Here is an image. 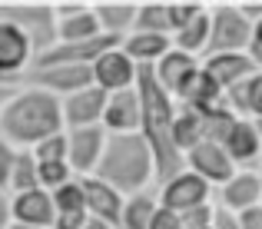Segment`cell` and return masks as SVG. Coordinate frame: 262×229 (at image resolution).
<instances>
[{"instance_id": "6da1fadb", "label": "cell", "mask_w": 262, "mask_h": 229, "mask_svg": "<svg viewBox=\"0 0 262 229\" xmlns=\"http://www.w3.org/2000/svg\"><path fill=\"white\" fill-rule=\"evenodd\" d=\"M136 93H140V136L146 140L149 153H153L156 166V186L163 179L176 176L186 170L183 153L173 143V120H176V103L166 90L156 83L153 67H140L136 70Z\"/></svg>"}, {"instance_id": "7a4b0ae2", "label": "cell", "mask_w": 262, "mask_h": 229, "mask_svg": "<svg viewBox=\"0 0 262 229\" xmlns=\"http://www.w3.org/2000/svg\"><path fill=\"white\" fill-rule=\"evenodd\" d=\"M53 133H63L60 100L30 83L17 87V93L0 113V140H7L13 150H33Z\"/></svg>"}, {"instance_id": "3957f363", "label": "cell", "mask_w": 262, "mask_h": 229, "mask_svg": "<svg viewBox=\"0 0 262 229\" xmlns=\"http://www.w3.org/2000/svg\"><path fill=\"white\" fill-rule=\"evenodd\" d=\"M93 176L113 186L120 196H133L156 186V166L146 140L140 133H110Z\"/></svg>"}, {"instance_id": "277c9868", "label": "cell", "mask_w": 262, "mask_h": 229, "mask_svg": "<svg viewBox=\"0 0 262 229\" xmlns=\"http://www.w3.org/2000/svg\"><path fill=\"white\" fill-rule=\"evenodd\" d=\"M0 20L24 30V37L33 47V57H40L43 50H50L57 44V13H53V4H40V0L17 4V0H10V4H0Z\"/></svg>"}, {"instance_id": "5b68a950", "label": "cell", "mask_w": 262, "mask_h": 229, "mask_svg": "<svg viewBox=\"0 0 262 229\" xmlns=\"http://www.w3.org/2000/svg\"><path fill=\"white\" fill-rule=\"evenodd\" d=\"M252 40V24L243 17L239 4H209V44L206 53H246ZM199 57V60H203Z\"/></svg>"}, {"instance_id": "8992f818", "label": "cell", "mask_w": 262, "mask_h": 229, "mask_svg": "<svg viewBox=\"0 0 262 229\" xmlns=\"http://www.w3.org/2000/svg\"><path fill=\"white\" fill-rule=\"evenodd\" d=\"M156 199H160L163 210L186 213V210H192V206L212 203V186L206 183V179H199L196 173L179 170L176 176L163 179V183L156 186Z\"/></svg>"}, {"instance_id": "52a82bcc", "label": "cell", "mask_w": 262, "mask_h": 229, "mask_svg": "<svg viewBox=\"0 0 262 229\" xmlns=\"http://www.w3.org/2000/svg\"><path fill=\"white\" fill-rule=\"evenodd\" d=\"M53 13H57V44H86V40L100 37L93 4L60 0V4H53Z\"/></svg>"}, {"instance_id": "ba28073f", "label": "cell", "mask_w": 262, "mask_h": 229, "mask_svg": "<svg viewBox=\"0 0 262 229\" xmlns=\"http://www.w3.org/2000/svg\"><path fill=\"white\" fill-rule=\"evenodd\" d=\"M106 130L103 127H83V130H67V163H70L73 176L83 179L93 176L96 163L106 147Z\"/></svg>"}, {"instance_id": "9c48e42d", "label": "cell", "mask_w": 262, "mask_h": 229, "mask_svg": "<svg viewBox=\"0 0 262 229\" xmlns=\"http://www.w3.org/2000/svg\"><path fill=\"white\" fill-rule=\"evenodd\" d=\"M186 170L196 173L199 179H206L209 186H226L232 179V173H236V166H232V159L226 156V150L219 147L216 140H203L196 143L189 153H186Z\"/></svg>"}, {"instance_id": "30bf717a", "label": "cell", "mask_w": 262, "mask_h": 229, "mask_svg": "<svg viewBox=\"0 0 262 229\" xmlns=\"http://www.w3.org/2000/svg\"><path fill=\"white\" fill-rule=\"evenodd\" d=\"M90 70H93V87H100L103 93H120V90L136 87V70H140V67H136L120 47H113V50H106L103 57H96L93 64H90Z\"/></svg>"}, {"instance_id": "8fae6325", "label": "cell", "mask_w": 262, "mask_h": 229, "mask_svg": "<svg viewBox=\"0 0 262 229\" xmlns=\"http://www.w3.org/2000/svg\"><path fill=\"white\" fill-rule=\"evenodd\" d=\"M110 93H103L100 87H86L73 96L60 100L63 110V130H83V127H100L103 123V110H106Z\"/></svg>"}, {"instance_id": "7c38bea8", "label": "cell", "mask_w": 262, "mask_h": 229, "mask_svg": "<svg viewBox=\"0 0 262 229\" xmlns=\"http://www.w3.org/2000/svg\"><path fill=\"white\" fill-rule=\"evenodd\" d=\"M219 147L226 150V156L232 159L236 170H256V163L262 159V143H259V136H256L252 120H239V116H236V120L226 127Z\"/></svg>"}, {"instance_id": "4fadbf2b", "label": "cell", "mask_w": 262, "mask_h": 229, "mask_svg": "<svg viewBox=\"0 0 262 229\" xmlns=\"http://www.w3.org/2000/svg\"><path fill=\"white\" fill-rule=\"evenodd\" d=\"M196 73H199V57L183 53V50H176V47L153 67L156 83L173 96V103H179V96L186 93V87L192 83V76H196Z\"/></svg>"}, {"instance_id": "5bb4252c", "label": "cell", "mask_w": 262, "mask_h": 229, "mask_svg": "<svg viewBox=\"0 0 262 229\" xmlns=\"http://www.w3.org/2000/svg\"><path fill=\"white\" fill-rule=\"evenodd\" d=\"M80 186H83V213L86 216H93V219H100V223L120 229V213H123V199L126 196H120L113 186H106L96 176H83Z\"/></svg>"}, {"instance_id": "9a60e30c", "label": "cell", "mask_w": 262, "mask_h": 229, "mask_svg": "<svg viewBox=\"0 0 262 229\" xmlns=\"http://www.w3.org/2000/svg\"><path fill=\"white\" fill-rule=\"evenodd\" d=\"M199 67H203V73L209 76L223 93L232 90V87H239V83H246L256 73L249 53H209V57L199 60Z\"/></svg>"}, {"instance_id": "2e32d148", "label": "cell", "mask_w": 262, "mask_h": 229, "mask_svg": "<svg viewBox=\"0 0 262 229\" xmlns=\"http://www.w3.org/2000/svg\"><path fill=\"white\" fill-rule=\"evenodd\" d=\"M262 199V170H236L226 186H219V203L229 213H243L259 206Z\"/></svg>"}, {"instance_id": "e0dca14e", "label": "cell", "mask_w": 262, "mask_h": 229, "mask_svg": "<svg viewBox=\"0 0 262 229\" xmlns=\"http://www.w3.org/2000/svg\"><path fill=\"white\" fill-rule=\"evenodd\" d=\"M53 219H57V206H53V196L47 190H30L10 196V223L50 229Z\"/></svg>"}, {"instance_id": "ac0fdd59", "label": "cell", "mask_w": 262, "mask_h": 229, "mask_svg": "<svg viewBox=\"0 0 262 229\" xmlns=\"http://www.w3.org/2000/svg\"><path fill=\"white\" fill-rule=\"evenodd\" d=\"M100 127L106 133H140V93H136V87L110 93Z\"/></svg>"}, {"instance_id": "d6986e66", "label": "cell", "mask_w": 262, "mask_h": 229, "mask_svg": "<svg viewBox=\"0 0 262 229\" xmlns=\"http://www.w3.org/2000/svg\"><path fill=\"white\" fill-rule=\"evenodd\" d=\"M136 7L140 4H129V0H100V4H93V17H96V24H100V33L116 37V40L133 33Z\"/></svg>"}, {"instance_id": "ffe728a7", "label": "cell", "mask_w": 262, "mask_h": 229, "mask_svg": "<svg viewBox=\"0 0 262 229\" xmlns=\"http://www.w3.org/2000/svg\"><path fill=\"white\" fill-rule=\"evenodd\" d=\"M120 50L133 60L136 67H156L169 50H173V37H156V33H126L120 44Z\"/></svg>"}, {"instance_id": "44dd1931", "label": "cell", "mask_w": 262, "mask_h": 229, "mask_svg": "<svg viewBox=\"0 0 262 229\" xmlns=\"http://www.w3.org/2000/svg\"><path fill=\"white\" fill-rule=\"evenodd\" d=\"M133 30L156 33V37H173V7H169V0H143L136 7Z\"/></svg>"}, {"instance_id": "7402d4cb", "label": "cell", "mask_w": 262, "mask_h": 229, "mask_svg": "<svg viewBox=\"0 0 262 229\" xmlns=\"http://www.w3.org/2000/svg\"><path fill=\"white\" fill-rule=\"evenodd\" d=\"M206 120L196 113V110H189V107H183V103H176V120H173V143H176V150L183 153H189L196 143H203L206 140Z\"/></svg>"}, {"instance_id": "603a6c76", "label": "cell", "mask_w": 262, "mask_h": 229, "mask_svg": "<svg viewBox=\"0 0 262 229\" xmlns=\"http://www.w3.org/2000/svg\"><path fill=\"white\" fill-rule=\"evenodd\" d=\"M160 210V199H156V186L153 190L133 193V196L123 199V213H120V229H149V219Z\"/></svg>"}, {"instance_id": "cb8c5ba5", "label": "cell", "mask_w": 262, "mask_h": 229, "mask_svg": "<svg viewBox=\"0 0 262 229\" xmlns=\"http://www.w3.org/2000/svg\"><path fill=\"white\" fill-rule=\"evenodd\" d=\"M206 44H209V7H206L203 17H196L192 24H186L183 30L173 33V47L183 53H192V57H203Z\"/></svg>"}, {"instance_id": "d4e9b609", "label": "cell", "mask_w": 262, "mask_h": 229, "mask_svg": "<svg viewBox=\"0 0 262 229\" xmlns=\"http://www.w3.org/2000/svg\"><path fill=\"white\" fill-rule=\"evenodd\" d=\"M30 190H40V183H37V159H33L30 150H17V159H13L7 193L17 196V193H30Z\"/></svg>"}, {"instance_id": "484cf974", "label": "cell", "mask_w": 262, "mask_h": 229, "mask_svg": "<svg viewBox=\"0 0 262 229\" xmlns=\"http://www.w3.org/2000/svg\"><path fill=\"white\" fill-rule=\"evenodd\" d=\"M70 179H77V176H73V170H70L67 159H60V163H37V183H40V190L53 193V190H60L63 183H70Z\"/></svg>"}, {"instance_id": "4316f807", "label": "cell", "mask_w": 262, "mask_h": 229, "mask_svg": "<svg viewBox=\"0 0 262 229\" xmlns=\"http://www.w3.org/2000/svg\"><path fill=\"white\" fill-rule=\"evenodd\" d=\"M50 196H53L57 213H83V186H80V179L63 183L60 190H53Z\"/></svg>"}, {"instance_id": "83f0119b", "label": "cell", "mask_w": 262, "mask_h": 229, "mask_svg": "<svg viewBox=\"0 0 262 229\" xmlns=\"http://www.w3.org/2000/svg\"><path fill=\"white\" fill-rule=\"evenodd\" d=\"M30 153H33L37 163H60V159H67V130H63V133L47 136V140L37 143Z\"/></svg>"}, {"instance_id": "f1b7e54d", "label": "cell", "mask_w": 262, "mask_h": 229, "mask_svg": "<svg viewBox=\"0 0 262 229\" xmlns=\"http://www.w3.org/2000/svg\"><path fill=\"white\" fill-rule=\"evenodd\" d=\"M169 7H173V33L206 13V4H199V0H169Z\"/></svg>"}, {"instance_id": "f546056e", "label": "cell", "mask_w": 262, "mask_h": 229, "mask_svg": "<svg viewBox=\"0 0 262 229\" xmlns=\"http://www.w3.org/2000/svg\"><path fill=\"white\" fill-rule=\"evenodd\" d=\"M212 213H216V203L192 206V210L179 213V223H183V229H209L212 226Z\"/></svg>"}, {"instance_id": "4dcf8cb0", "label": "cell", "mask_w": 262, "mask_h": 229, "mask_svg": "<svg viewBox=\"0 0 262 229\" xmlns=\"http://www.w3.org/2000/svg\"><path fill=\"white\" fill-rule=\"evenodd\" d=\"M13 159H17V150H13L7 140H0V193H7V186H10Z\"/></svg>"}, {"instance_id": "1f68e13d", "label": "cell", "mask_w": 262, "mask_h": 229, "mask_svg": "<svg viewBox=\"0 0 262 229\" xmlns=\"http://www.w3.org/2000/svg\"><path fill=\"white\" fill-rule=\"evenodd\" d=\"M149 229H183V223H179V213L173 210H156L153 213V219H149Z\"/></svg>"}, {"instance_id": "d6a6232c", "label": "cell", "mask_w": 262, "mask_h": 229, "mask_svg": "<svg viewBox=\"0 0 262 229\" xmlns=\"http://www.w3.org/2000/svg\"><path fill=\"white\" fill-rule=\"evenodd\" d=\"M86 223V213H57L50 229H80Z\"/></svg>"}, {"instance_id": "836d02e7", "label": "cell", "mask_w": 262, "mask_h": 229, "mask_svg": "<svg viewBox=\"0 0 262 229\" xmlns=\"http://www.w3.org/2000/svg\"><path fill=\"white\" fill-rule=\"evenodd\" d=\"M212 229H243V226H239V216H236V213L216 206V213H212Z\"/></svg>"}, {"instance_id": "e575fe53", "label": "cell", "mask_w": 262, "mask_h": 229, "mask_svg": "<svg viewBox=\"0 0 262 229\" xmlns=\"http://www.w3.org/2000/svg\"><path fill=\"white\" fill-rule=\"evenodd\" d=\"M236 216H239V226L243 229H262V206L243 210V213H236Z\"/></svg>"}, {"instance_id": "d590c367", "label": "cell", "mask_w": 262, "mask_h": 229, "mask_svg": "<svg viewBox=\"0 0 262 229\" xmlns=\"http://www.w3.org/2000/svg\"><path fill=\"white\" fill-rule=\"evenodd\" d=\"M10 226V193H0V229Z\"/></svg>"}, {"instance_id": "8d00e7d4", "label": "cell", "mask_w": 262, "mask_h": 229, "mask_svg": "<svg viewBox=\"0 0 262 229\" xmlns=\"http://www.w3.org/2000/svg\"><path fill=\"white\" fill-rule=\"evenodd\" d=\"M13 93H17V87H7V83H0V113H4V107L10 103Z\"/></svg>"}, {"instance_id": "74e56055", "label": "cell", "mask_w": 262, "mask_h": 229, "mask_svg": "<svg viewBox=\"0 0 262 229\" xmlns=\"http://www.w3.org/2000/svg\"><path fill=\"white\" fill-rule=\"evenodd\" d=\"M252 47H262V20L259 24H252V40H249Z\"/></svg>"}, {"instance_id": "f35d334b", "label": "cell", "mask_w": 262, "mask_h": 229, "mask_svg": "<svg viewBox=\"0 0 262 229\" xmlns=\"http://www.w3.org/2000/svg\"><path fill=\"white\" fill-rule=\"evenodd\" d=\"M80 229H113V226H106V223H100V219H93V216H86V223L80 226Z\"/></svg>"}, {"instance_id": "ab89813d", "label": "cell", "mask_w": 262, "mask_h": 229, "mask_svg": "<svg viewBox=\"0 0 262 229\" xmlns=\"http://www.w3.org/2000/svg\"><path fill=\"white\" fill-rule=\"evenodd\" d=\"M252 127H256V136H259V143H262V116H256V120H252Z\"/></svg>"}, {"instance_id": "60d3db41", "label": "cell", "mask_w": 262, "mask_h": 229, "mask_svg": "<svg viewBox=\"0 0 262 229\" xmlns=\"http://www.w3.org/2000/svg\"><path fill=\"white\" fill-rule=\"evenodd\" d=\"M7 229H40V226H20V223H10Z\"/></svg>"}, {"instance_id": "b9f144b4", "label": "cell", "mask_w": 262, "mask_h": 229, "mask_svg": "<svg viewBox=\"0 0 262 229\" xmlns=\"http://www.w3.org/2000/svg\"><path fill=\"white\" fill-rule=\"evenodd\" d=\"M259 206H262V199H259Z\"/></svg>"}, {"instance_id": "7bdbcfd3", "label": "cell", "mask_w": 262, "mask_h": 229, "mask_svg": "<svg viewBox=\"0 0 262 229\" xmlns=\"http://www.w3.org/2000/svg\"><path fill=\"white\" fill-rule=\"evenodd\" d=\"M209 229H212V226H209Z\"/></svg>"}]
</instances>
